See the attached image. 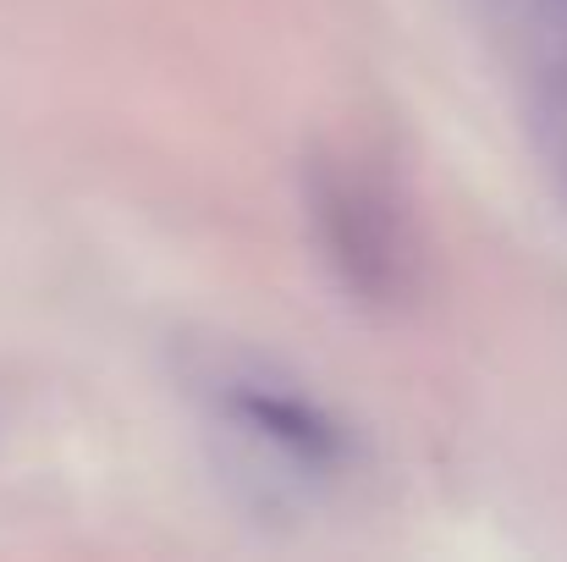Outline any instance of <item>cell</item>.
I'll use <instances>...</instances> for the list:
<instances>
[{
  "label": "cell",
  "instance_id": "cell-2",
  "mask_svg": "<svg viewBox=\"0 0 567 562\" xmlns=\"http://www.w3.org/2000/svg\"><path fill=\"white\" fill-rule=\"evenodd\" d=\"M231 408H237V419H248L259 436H270L276 447H287V452H298V458H309V463L342 458V430H337L315 402H303V397H292V391L237 386V391H231Z\"/></svg>",
  "mask_w": 567,
  "mask_h": 562
},
{
  "label": "cell",
  "instance_id": "cell-1",
  "mask_svg": "<svg viewBox=\"0 0 567 562\" xmlns=\"http://www.w3.org/2000/svg\"><path fill=\"white\" fill-rule=\"evenodd\" d=\"M315 221H320V237L337 259V270L370 293V298H391L402 287V226H396V210L385 204L370 177L348 172L342 161H331L315 183Z\"/></svg>",
  "mask_w": 567,
  "mask_h": 562
}]
</instances>
